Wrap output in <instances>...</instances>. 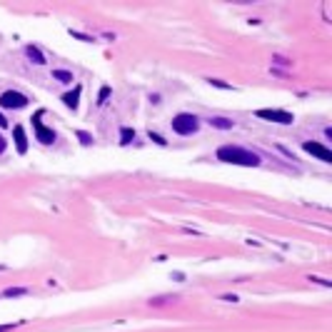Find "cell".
I'll use <instances>...</instances> for the list:
<instances>
[{"instance_id": "6da1fadb", "label": "cell", "mask_w": 332, "mask_h": 332, "mask_svg": "<svg viewBox=\"0 0 332 332\" xmlns=\"http://www.w3.org/2000/svg\"><path fill=\"white\" fill-rule=\"evenodd\" d=\"M217 160L230 162V165H242V168H258L260 165V155H255L247 147L240 145H222L217 147Z\"/></svg>"}, {"instance_id": "7a4b0ae2", "label": "cell", "mask_w": 332, "mask_h": 332, "mask_svg": "<svg viewBox=\"0 0 332 332\" xmlns=\"http://www.w3.org/2000/svg\"><path fill=\"white\" fill-rule=\"evenodd\" d=\"M173 130L178 135H183V137L195 135L200 130L198 115H193V113H178V115L173 118Z\"/></svg>"}, {"instance_id": "3957f363", "label": "cell", "mask_w": 332, "mask_h": 332, "mask_svg": "<svg viewBox=\"0 0 332 332\" xmlns=\"http://www.w3.org/2000/svg\"><path fill=\"white\" fill-rule=\"evenodd\" d=\"M25 105H28V98H25L23 93H18V90H5V93L0 95V108L20 110V108H25Z\"/></svg>"}, {"instance_id": "277c9868", "label": "cell", "mask_w": 332, "mask_h": 332, "mask_svg": "<svg viewBox=\"0 0 332 332\" xmlns=\"http://www.w3.org/2000/svg\"><path fill=\"white\" fill-rule=\"evenodd\" d=\"M43 113H45V110H40V113H35V115H33L35 137H38L43 145H53V142H55V130H50V128H45V125H43Z\"/></svg>"}, {"instance_id": "5b68a950", "label": "cell", "mask_w": 332, "mask_h": 332, "mask_svg": "<svg viewBox=\"0 0 332 332\" xmlns=\"http://www.w3.org/2000/svg\"><path fill=\"white\" fill-rule=\"evenodd\" d=\"M255 115H258L260 120L280 123V125H290V123L295 120V115H292V113H287V110H258Z\"/></svg>"}, {"instance_id": "8992f818", "label": "cell", "mask_w": 332, "mask_h": 332, "mask_svg": "<svg viewBox=\"0 0 332 332\" xmlns=\"http://www.w3.org/2000/svg\"><path fill=\"white\" fill-rule=\"evenodd\" d=\"M302 150L310 152L312 157L322 160V162H332V150L330 147H325V145H320V142H315V140H307V142L302 145Z\"/></svg>"}, {"instance_id": "52a82bcc", "label": "cell", "mask_w": 332, "mask_h": 332, "mask_svg": "<svg viewBox=\"0 0 332 332\" xmlns=\"http://www.w3.org/2000/svg\"><path fill=\"white\" fill-rule=\"evenodd\" d=\"M13 137H15V150H18L20 155H25V152H28V140H25V130H23L20 125H15V128H13Z\"/></svg>"}, {"instance_id": "ba28073f", "label": "cell", "mask_w": 332, "mask_h": 332, "mask_svg": "<svg viewBox=\"0 0 332 332\" xmlns=\"http://www.w3.org/2000/svg\"><path fill=\"white\" fill-rule=\"evenodd\" d=\"M80 93H82V88H80V85H75L70 93L63 95V103H65L67 108H72V110H75V108H77V103H80Z\"/></svg>"}, {"instance_id": "9c48e42d", "label": "cell", "mask_w": 332, "mask_h": 332, "mask_svg": "<svg viewBox=\"0 0 332 332\" xmlns=\"http://www.w3.org/2000/svg\"><path fill=\"white\" fill-rule=\"evenodd\" d=\"M25 55H28L30 63H35V65H45V55H43L35 45H28V48H25Z\"/></svg>"}, {"instance_id": "30bf717a", "label": "cell", "mask_w": 332, "mask_h": 332, "mask_svg": "<svg viewBox=\"0 0 332 332\" xmlns=\"http://www.w3.org/2000/svg\"><path fill=\"white\" fill-rule=\"evenodd\" d=\"M210 125L212 128H220V130H232V120H227V118H210Z\"/></svg>"}, {"instance_id": "8fae6325", "label": "cell", "mask_w": 332, "mask_h": 332, "mask_svg": "<svg viewBox=\"0 0 332 332\" xmlns=\"http://www.w3.org/2000/svg\"><path fill=\"white\" fill-rule=\"evenodd\" d=\"M178 302V295H168V297H152L150 300V307H162V305H173Z\"/></svg>"}, {"instance_id": "7c38bea8", "label": "cell", "mask_w": 332, "mask_h": 332, "mask_svg": "<svg viewBox=\"0 0 332 332\" xmlns=\"http://www.w3.org/2000/svg\"><path fill=\"white\" fill-rule=\"evenodd\" d=\"M53 77H55L58 82H63V85H70V82H72V72H70V70H63V67H60V70H53Z\"/></svg>"}, {"instance_id": "4fadbf2b", "label": "cell", "mask_w": 332, "mask_h": 332, "mask_svg": "<svg viewBox=\"0 0 332 332\" xmlns=\"http://www.w3.org/2000/svg\"><path fill=\"white\" fill-rule=\"evenodd\" d=\"M130 140H135V130L133 128H123L120 130V145H130Z\"/></svg>"}, {"instance_id": "5bb4252c", "label": "cell", "mask_w": 332, "mask_h": 332, "mask_svg": "<svg viewBox=\"0 0 332 332\" xmlns=\"http://www.w3.org/2000/svg\"><path fill=\"white\" fill-rule=\"evenodd\" d=\"M28 290L25 287H8L5 292H3V297H23Z\"/></svg>"}, {"instance_id": "9a60e30c", "label": "cell", "mask_w": 332, "mask_h": 332, "mask_svg": "<svg viewBox=\"0 0 332 332\" xmlns=\"http://www.w3.org/2000/svg\"><path fill=\"white\" fill-rule=\"evenodd\" d=\"M108 98H110V88H108V85H103V88H100V95H98V103H105Z\"/></svg>"}, {"instance_id": "2e32d148", "label": "cell", "mask_w": 332, "mask_h": 332, "mask_svg": "<svg viewBox=\"0 0 332 332\" xmlns=\"http://www.w3.org/2000/svg\"><path fill=\"white\" fill-rule=\"evenodd\" d=\"M77 137H80V142H82V145H93V137L85 133V130H77Z\"/></svg>"}, {"instance_id": "e0dca14e", "label": "cell", "mask_w": 332, "mask_h": 332, "mask_svg": "<svg viewBox=\"0 0 332 332\" xmlns=\"http://www.w3.org/2000/svg\"><path fill=\"white\" fill-rule=\"evenodd\" d=\"M207 82H210V85H215V88H222V90H232V85H227V82H222V80H212V77H210Z\"/></svg>"}, {"instance_id": "ac0fdd59", "label": "cell", "mask_w": 332, "mask_h": 332, "mask_svg": "<svg viewBox=\"0 0 332 332\" xmlns=\"http://www.w3.org/2000/svg\"><path fill=\"white\" fill-rule=\"evenodd\" d=\"M310 280H312V282H320L322 287H332V282H330V280H320V277H310Z\"/></svg>"}, {"instance_id": "d6986e66", "label": "cell", "mask_w": 332, "mask_h": 332, "mask_svg": "<svg viewBox=\"0 0 332 332\" xmlns=\"http://www.w3.org/2000/svg\"><path fill=\"white\" fill-rule=\"evenodd\" d=\"M150 140H155L157 145H165V137H160L157 133H150Z\"/></svg>"}, {"instance_id": "ffe728a7", "label": "cell", "mask_w": 332, "mask_h": 332, "mask_svg": "<svg viewBox=\"0 0 332 332\" xmlns=\"http://www.w3.org/2000/svg\"><path fill=\"white\" fill-rule=\"evenodd\" d=\"M222 300H227V302H237V295H222Z\"/></svg>"}, {"instance_id": "44dd1931", "label": "cell", "mask_w": 332, "mask_h": 332, "mask_svg": "<svg viewBox=\"0 0 332 332\" xmlns=\"http://www.w3.org/2000/svg\"><path fill=\"white\" fill-rule=\"evenodd\" d=\"M5 147H8V145H5V137H3V135H0V155H3V152H5Z\"/></svg>"}, {"instance_id": "7402d4cb", "label": "cell", "mask_w": 332, "mask_h": 332, "mask_svg": "<svg viewBox=\"0 0 332 332\" xmlns=\"http://www.w3.org/2000/svg\"><path fill=\"white\" fill-rule=\"evenodd\" d=\"M0 128H8V120H5V115L0 113Z\"/></svg>"}, {"instance_id": "603a6c76", "label": "cell", "mask_w": 332, "mask_h": 332, "mask_svg": "<svg viewBox=\"0 0 332 332\" xmlns=\"http://www.w3.org/2000/svg\"><path fill=\"white\" fill-rule=\"evenodd\" d=\"M8 330H13V325H0V332H8Z\"/></svg>"}]
</instances>
